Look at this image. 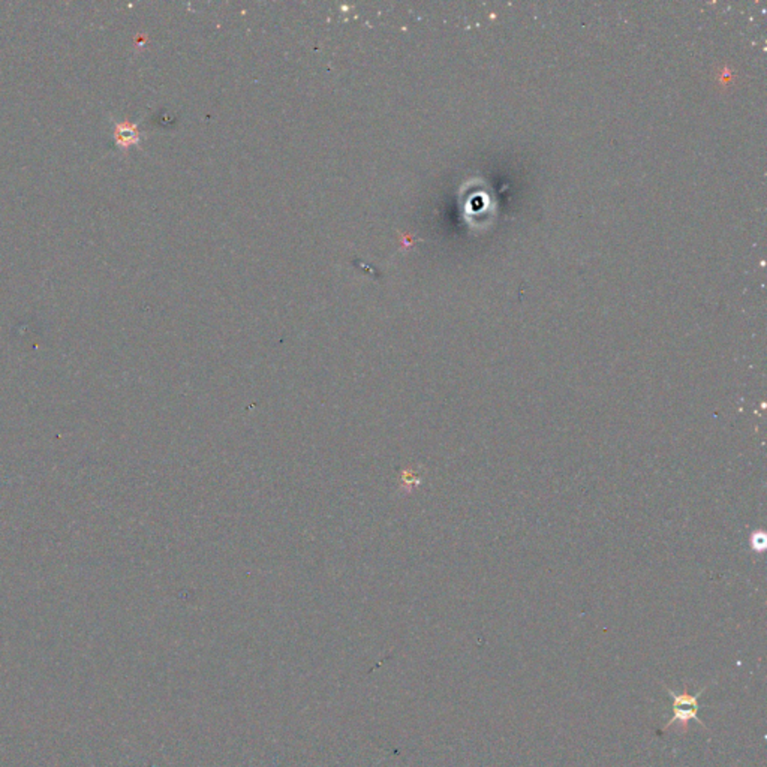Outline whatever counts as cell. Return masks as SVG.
<instances>
[{
    "instance_id": "cell-1",
    "label": "cell",
    "mask_w": 767,
    "mask_h": 767,
    "mask_svg": "<svg viewBox=\"0 0 767 767\" xmlns=\"http://www.w3.org/2000/svg\"><path fill=\"white\" fill-rule=\"evenodd\" d=\"M666 689L671 700H673V717H671L670 721L667 722L664 730L670 729L675 724H680V726L684 727V730L687 731L688 730L689 721H697L698 724L706 727L698 720V709H700L698 700L702 697V694L706 691V687L700 689V693L695 694V695H691L688 693V687H685L684 693L682 694H676L675 691H671L667 687Z\"/></svg>"
},
{
    "instance_id": "cell-2",
    "label": "cell",
    "mask_w": 767,
    "mask_h": 767,
    "mask_svg": "<svg viewBox=\"0 0 767 767\" xmlns=\"http://www.w3.org/2000/svg\"><path fill=\"white\" fill-rule=\"evenodd\" d=\"M116 139L119 146L126 148V146H131V144L139 141V131H137L134 125H131V123H122V125H117Z\"/></svg>"
}]
</instances>
